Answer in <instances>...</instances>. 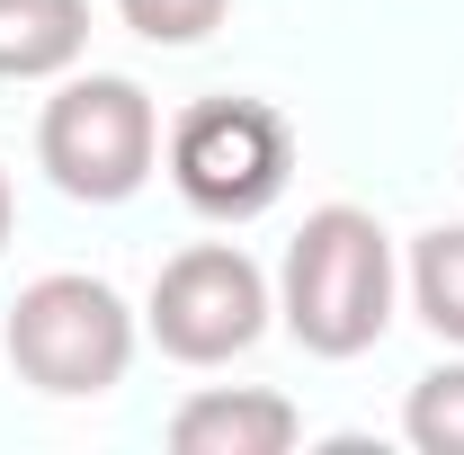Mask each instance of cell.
<instances>
[{"instance_id":"6da1fadb","label":"cell","mask_w":464,"mask_h":455,"mask_svg":"<svg viewBox=\"0 0 464 455\" xmlns=\"http://www.w3.org/2000/svg\"><path fill=\"white\" fill-rule=\"evenodd\" d=\"M402 304V268H393V232L366 206H313L295 224L286 259H277V322L304 357H366L393 331Z\"/></svg>"},{"instance_id":"7a4b0ae2","label":"cell","mask_w":464,"mask_h":455,"mask_svg":"<svg viewBox=\"0 0 464 455\" xmlns=\"http://www.w3.org/2000/svg\"><path fill=\"white\" fill-rule=\"evenodd\" d=\"M143 348L134 304L90 268H45V277L18 286L9 322H0V357L18 366V384H36L45 402H99L125 384Z\"/></svg>"},{"instance_id":"3957f363","label":"cell","mask_w":464,"mask_h":455,"mask_svg":"<svg viewBox=\"0 0 464 455\" xmlns=\"http://www.w3.org/2000/svg\"><path fill=\"white\" fill-rule=\"evenodd\" d=\"M36 170L72 206H125L161 170V108L125 72H63L36 116Z\"/></svg>"},{"instance_id":"277c9868","label":"cell","mask_w":464,"mask_h":455,"mask_svg":"<svg viewBox=\"0 0 464 455\" xmlns=\"http://www.w3.org/2000/svg\"><path fill=\"white\" fill-rule=\"evenodd\" d=\"M161 161H170V188L197 215L250 224L295 179V125L268 99H197L161 125Z\"/></svg>"},{"instance_id":"5b68a950","label":"cell","mask_w":464,"mask_h":455,"mask_svg":"<svg viewBox=\"0 0 464 455\" xmlns=\"http://www.w3.org/2000/svg\"><path fill=\"white\" fill-rule=\"evenodd\" d=\"M277 322V277L241 250V241H188L161 259V277L143 295V331L179 366H232L268 340Z\"/></svg>"},{"instance_id":"8992f818","label":"cell","mask_w":464,"mask_h":455,"mask_svg":"<svg viewBox=\"0 0 464 455\" xmlns=\"http://www.w3.org/2000/svg\"><path fill=\"white\" fill-rule=\"evenodd\" d=\"M304 438V411L268 384H206L170 411L179 455H286Z\"/></svg>"},{"instance_id":"52a82bcc","label":"cell","mask_w":464,"mask_h":455,"mask_svg":"<svg viewBox=\"0 0 464 455\" xmlns=\"http://www.w3.org/2000/svg\"><path fill=\"white\" fill-rule=\"evenodd\" d=\"M90 54V0H0V81H63Z\"/></svg>"},{"instance_id":"ba28073f","label":"cell","mask_w":464,"mask_h":455,"mask_svg":"<svg viewBox=\"0 0 464 455\" xmlns=\"http://www.w3.org/2000/svg\"><path fill=\"white\" fill-rule=\"evenodd\" d=\"M402 286H411V313H420L447 348H464V224H429L420 232Z\"/></svg>"},{"instance_id":"9c48e42d","label":"cell","mask_w":464,"mask_h":455,"mask_svg":"<svg viewBox=\"0 0 464 455\" xmlns=\"http://www.w3.org/2000/svg\"><path fill=\"white\" fill-rule=\"evenodd\" d=\"M402 438H411L420 455H464V348L411 384V402H402Z\"/></svg>"},{"instance_id":"30bf717a","label":"cell","mask_w":464,"mask_h":455,"mask_svg":"<svg viewBox=\"0 0 464 455\" xmlns=\"http://www.w3.org/2000/svg\"><path fill=\"white\" fill-rule=\"evenodd\" d=\"M116 18H125L143 45H206L232 18V0H116Z\"/></svg>"},{"instance_id":"8fae6325","label":"cell","mask_w":464,"mask_h":455,"mask_svg":"<svg viewBox=\"0 0 464 455\" xmlns=\"http://www.w3.org/2000/svg\"><path fill=\"white\" fill-rule=\"evenodd\" d=\"M9 224H18V188H9V170H0V250H9Z\"/></svg>"}]
</instances>
